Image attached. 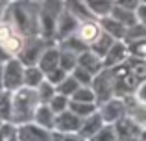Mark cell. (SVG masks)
Instances as JSON below:
<instances>
[{
	"label": "cell",
	"instance_id": "1",
	"mask_svg": "<svg viewBox=\"0 0 146 141\" xmlns=\"http://www.w3.org/2000/svg\"><path fill=\"white\" fill-rule=\"evenodd\" d=\"M39 15H41V2L13 0L7 6L2 22L11 24L24 39H32V37L41 35Z\"/></svg>",
	"mask_w": 146,
	"mask_h": 141
},
{
	"label": "cell",
	"instance_id": "2",
	"mask_svg": "<svg viewBox=\"0 0 146 141\" xmlns=\"http://www.w3.org/2000/svg\"><path fill=\"white\" fill-rule=\"evenodd\" d=\"M41 106V98L37 89L22 86L21 89L13 91L11 97V123L21 126L26 123H33L37 108Z\"/></svg>",
	"mask_w": 146,
	"mask_h": 141
},
{
	"label": "cell",
	"instance_id": "3",
	"mask_svg": "<svg viewBox=\"0 0 146 141\" xmlns=\"http://www.w3.org/2000/svg\"><path fill=\"white\" fill-rule=\"evenodd\" d=\"M61 11H63V0H44V2H41V15H39L41 37L54 41Z\"/></svg>",
	"mask_w": 146,
	"mask_h": 141
},
{
	"label": "cell",
	"instance_id": "4",
	"mask_svg": "<svg viewBox=\"0 0 146 141\" xmlns=\"http://www.w3.org/2000/svg\"><path fill=\"white\" fill-rule=\"evenodd\" d=\"M91 87H93L94 95H96V104L98 106H102L104 102L113 98L115 91H117V76H115L113 69H106L104 67L98 74H94Z\"/></svg>",
	"mask_w": 146,
	"mask_h": 141
},
{
	"label": "cell",
	"instance_id": "5",
	"mask_svg": "<svg viewBox=\"0 0 146 141\" xmlns=\"http://www.w3.org/2000/svg\"><path fill=\"white\" fill-rule=\"evenodd\" d=\"M48 47H52V39H44V37H41V35L32 37V39H28V43H24V47H22L21 54H19L17 58L24 63V67L39 65L41 56L44 54V50H46Z\"/></svg>",
	"mask_w": 146,
	"mask_h": 141
},
{
	"label": "cell",
	"instance_id": "6",
	"mask_svg": "<svg viewBox=\"0 0 146 141\" xmlns=\"http://www.w3.org/2000/svg\"><path fill=\"white\" fill-rule=\"evenodd\" d=\"M0 47H2L4 52H7L11 58H17V56L21 54L22 47H24V37H22L11 24L0 22Z\"/></svg>",
	"mask_w": 146,
	"mask_h": 141
},
{
	"label": "cell",
	"instance_id": "7",
	"mask_svg": "<svg viewBox=\"0 0 146 141\" xmlns=\"http://www.w3.org/2000/svg\"><path fill=\"white\" fill-rule=\"evenodd\" d=\"M24 63L19 58H11L4 63V89L17 91L24 86Z\"/></svg>",
	"mask_w": 146,
	"mask_h": 141
},
{
	"label": "cell",
	"instance_id": "8",
	"mask_svg": "<svg viewBox=\"0 0 146 141\" xmlns=\"http://www.w3.org/2000/svg\"><path fill=\"white\" fill-rule=\"evenodd\" d=\"M98 112L102 115L106 124H115L120 119H124L128 115V108H126V100L120 97H113L107 102H104L102 106H98Z\"/></svg>",
	"mask_w": 146,
	"mask_h": 141
},
{
	"label": "cell",
	"instance_id": "9",
	"mask_svg": "<svg viewBox=\"0 0 146 141\" xmlns=\"http://www.w3.org/2000/svg\"><path fill=\"white\" fill-rule=\"evenodd\" d=\"M82 124H83L82 117L76 115L70 110H67V112L56 115V126H54V130L57 134H74V132H80Z\"/></svg>",
	"mask_w": 146,
	"mask_h": 141
},
{
	"label": "cell",
	"instance_id": "10",
	"mask_svg": "<svg viewBox=\"0 0 146 141\" xmlns=\"http://www.w3.org/2000/svg\"><path fill=\"white\" fill-rule=\"evenodd\" d=\"M129 58V50H128V43L126 41H115L113 47L109 48V52L104 58V67L106 69H115V67L126 63V59Z\"/></svg>",
	"mask_w": 146,
	"mask_h": 141
},
{
	"label": "cell",
	"instance_id": "11",
	"mask_svg": "<svg viewBox=\"0 0 146 141\" xmlns=\"http://www.w3.org/2000/svg\"><path fill=\"white\" fill-rule=\"evenodd\" d=\"M50 130L37 126L35 123H26L17 126V138L19 141H50Z\"/></svg>",
	"mask_w": 146,
	"mask_h": 141
},
{
	"label": "cell",
	"instance_id": "12",
	"mask_svg": "<svg viewBox=\"0 0 146 141\" xmlns=\"http://www.w3.org/2000/svg\"><path fill=\"white\" fill-rule=\"evenodd\" d=\"M78 26H80V21L76 17H72V15L63 7V11H61V15H59V21H57L56 37L59 41L67 39V37H70V35H74V33H76Z\"/></svg>",
	"mask_w": 146,
	"mask_h": 141
},
{
	"label": "cell",
	"instance_id": "13",
	"mask_svg": "<svg viewBox=\"0 0 146 141\" xmlns=\"http://www.w3.org/2000/svg\"><path fill=\"white\" fill-rule=\"evenodd\" d=\"M100 33H102V28H100V24L94 22V21L80 22L78 30H76V37H78L80 41H83L89 48H91V45L100 37Z\"/></svg>",
	"mask_w": 146,
	"mask_h": 141
},
{
	"label": "cell",
	"instance_id": "14",
	"mask_svg": "<svg viewBox=\"0 0 146 141\" xmlns=\"http://www.w3.org/2000/svg\"><path fill=\"white\" fill-rule=\"evenodd\" d=\"M104 126H106V123H104L100 112L96 110L93 115H89V117L83 119V124H82V128H80L78 134H80V138H82V139H91L93 136H96Z\"/></svg>",
	"mask_w": 146,
	"mask_h": 141
},
{
	"label": "cell",
	"instance_id": "15",
	"mask_svg": "<svg viewBox=\"0 0 146 141\" xmlns=\"http://www.w3.org/2000/svg\"><path fill=\"white\" fill-rule=\"evenodd\" d=\"M100 28H102V32H106L107 35L113 37L115 41H124L126 33H128V28H126L122 22H118L117 19H113L111 15L100 19Z\"/></svg>",
	"mask_w": 146,
	"mask_h": 141
},
{
	"label": "cell",
	"instance_id": "16",
	"mask_svg": "<svg viewBox=\"0 0 146 141\" xmlns=\"http://www.w3.org/2000/svg\"><path fill=\"white\" fill-rule=\"evenodd\" d=\"M63 7L72 15L76 17L80 22H85V21H93L94 15L91 13V9L87 7V4L83 0H63Z\"/></svg>",
	"mask_w": 146,
	"mask_h": 141
},
{
	"label": "cell",
	"instance_id": "17",
	"mask_svg": "<svg viewBox=\"0 0 146 141\" xmlns=\"http://www.w3.org/2000/svg\"><path fill=\"white\" fill-rule=\"evenodd\" d=\"M78 65L83 67V69H87L91 74H98V72L104 69V59L89 48V50L82 52V54L78 56Z\"/></svg>",
	"mask_w": 146,
	"mask_h": 141
},
{
	"label": "cell",
	"instance_id": "18",
	"mask_svg": "<svg viewBox=\"0 0 146 141\" xmlns=\"http://www.w3.org/2000/svg\"><path fill=\"white\" fill-rule=\"evenodd\" d=\"M33 123H35L37 126L44 128V130L52 132L54 126H56V113L52 112V108H50L48 104H41L39 108H37V112H35Z\"/></svg>",
	"mask_w": 146,
	"mask_h": 141
},
{
	"label": "cell",
	"instance_id": "19",
	"mask_svg": "<svg viewBox=\"0 0 146 141\" xmlns=\"http://www.w3.org/2000/svg\"><path fill=\"white\" fill-rule=\"evenodd\" d=\"M59 47H48L46 50H44V54L41 56L39 59V69L44 72V74H48V72H52L54 69H57L59 67Z\"/></svg>",
	"mask_w": 146,
	"mask_h": 141
},
{
	"label": "cell",
	"instance_id": "20",
	"mask_svg": "<svg viewBox=\"0 0 146 141\" xmlns=\"http://www.w3.org/2000/svg\"><path fill=\"white\" fill-rule=\"evenodd\" d=\"M111 17L117 19L118 22H122V24L126 26V28H133V26L139 24V19H137V11H131V9H124V7L120 6H113V9H111Z\"/></svg>",
	"mask_w": 146,
	"mask_h": 141
},
{
	"label": "cell",
	"instance_id": "21",
	"mask_svg": "<svg viewBox=\"0 0 146 141\" xmlns=\"http://www.w3.org/2000/svg\"><path fill=\"white\" fill-rule=\"evenodd\" d=\"M87 4V7L91 9V13L96 19H104L111 13L115 6V0H83Z\"/></svg>",
	"mask_w": 146,
	"mask_h": 141
},
{
	"label": "cell",
	"instance_id": "22",
	"mask_svg": "<svg viewBox=\"0 0 146 141\" xmlns=\"http://www.w3.org/2000/svg\"><path fill=\"white\" fill-rule=\"evenodd\" d=\"M44 80H46V74L39 69V65L26 67V71H24V86L26 87H33V89H37Z\"/></svg>",
	"mask_w": 146,
	"mask_h": 141
},
{
	"label": "cell",
	"instance_id": "23",
	"mask_svg": "<svg viewBox=\"0 0 146 141\" xmlns=\"http://www.w3.org/2000/svg\"><path fill=\"white\" fill-rule=\"evenodd\" d=\"M113 43H115V39H113V37H111V35H107L106 32H102L98 39L94 41L93 45H91V50H93L94 54H98L100 58L104 59V58H106V54L109 52V48L113 47Z\"/></svg>",
	"mask_w": 146,
	"mask_h": 141
},
{
	"label": "cell",
	"instance_id": "24",
	"mask_svg": "<svg viewBox=\"0 0 146 141\" xmlns=\"http://www.w3.org/2000/svg\"><path fill=\"white\" fill-rule=\"evenodd\" d=\"M11 97H13V91H0V121L2 123H11Z\"/></svg>",
	"mask_w": 146,
	"mask_h": 141
},
{
	"label": "cell",
	"instance_id": "25",
	"mask_svg": "<svg viewBox=\"0 0 146 141\" xmlns=\"http://www.w3.org/2000/svg\"><path fill=\"white\" fill-rule=\"evenodd\" d=\"M59 50H61V54H59V67L70 74V72L78 67V54H74V52H70V50H63V48H59Z\"/></svg>",
	"mask_w": 146,
	"mask_h": 141
},
{
	"label": "cell",
	"instance_id": "26",
	"mask_svg": "<svg viewBox=\"0 0 146 141\" xmlns=\"http://www.w3.org/2000/svg\"><path fill=\"white\" fill-rule=\"evenodd\" d=\"M68 110L70 112H74L76 115H80L82 119H85V117L93 115L94 112L98 110L96 104H87V102H76V100H70L68 102Z\"/></svg>",
	"mask_w": 146,
	"mask_h": 141
},
{
	"label": "cell",
	"instance_id": "27",
	"mask_svg": "<svg viewBox=\"0 0 146 141\" xmlns=\"http://www.w3.org/2000/svg\"><path fill=\"white\" fill-rule=\"evenodd\" d=\"M70 100L87 102V104H96V95H94V91H93V87H91V86H82L80 89H76V93L70 97Z\"/></svg>",
	"mask_w": 146,
	"mask_h": 141
},
{
	"label": "cell",
	"instance_id": "28",
	"mask_svg": "<svg viewBox=\"0 0 146 141\" xmlns=\"http://www.w3.org/2000/svg\"><path fill=\"white\" fill-rule=\"evenodd\" d=\"M80 87H82V86H80V82H78V80H76L72 74H68L67 78H65L63 82H61L59 86L56 87V89H57V93H59V95H65V97H68V98H70L72 95L76 93V89H80Z\"/></svg>",
	"mask_w": 146,
	"mask_h": 141
},
{
	"label": "cell",
	"instance_id": "29",
	"mask_svg": "<svg viewBox=\"0 0 146 141\" xmlns=\"http://www.w3.org/2000/svg\"><path fill=\"white\" fill-rule=\"evenodd\" d=\"M37 93H39L41 104H48V102L57 95V89H56V86H54V84H50L48 80H44V82L37 87Z\"/></svg>",
	"mask_w": 146,
	"mask_h": 141
},
{
	"label": "cell",
	"instance_id": "30",
	"mask_svg": "<svg viewBox=\"0 0 146 141\" xmlns=\"http://www.w3.org/2000/svg\"><path fill=\"white\" fill-rule=\"evenodd\" d=\"M68 102H70V98H68V97L57 93L56 97L48 102V106L52 108V112L56 113V115H59V113H63V112H67V110H68Z\"/></svg>",
	"mask_w": 146,
	"mask_h": 141
},
{
	"label": "cell",
	"instance_id": "31",
	"mask_svg": "<svg viewBox=\"0 0 146 141\" xmlns=\"http://www.w3.org/2000/svg\"><path fill=\"white\" fill-rule=\"evenodd\" d=\"M89 141H118V136H117V132H115L113 124H106V126H104L96 136H93Z\"/></svg>",
	"mask_w": 146,
	"mask_h": 141
},
{
	"label": "cell",
	"instance_id": "32",
	"mask_svg": "<svg viewBox=\"0 0 146 141\" xmlns=\"http://www.w3.org/2000/svg\"><path fill=\"white\" fill-rule=\"evenodd\" d=\"M0 141H19L17 126L13 123H2V126H0Z\"/></svg>",
	"mask_w": 146,
	"mask_h": 141
},
{
	"label": "cell",
	"instance_id": "33",
	"mask_svg": "<svg viewBox=\"0 0 146 141\" xmlns=\"http://www.w3.org/2000/svg\"><path fill=\"white\" fill-rule=\"evenodd\" d=\"M70 74L80 82V86H91V84H93V78H94V74H91L87 69H83V67H80V65L76 67Z\"/></svg>",
	"mask_w": 146,
	"mask_h": 141
},
{
	"label": "cell",
	"instance_id": "34",
	"mask_svg": "<svg viewBox=\"0 0 146 141\" xmlns=\"http://www.w3.org/2000/svg\"><path fill=\"white\" fill-rule=\"evenodd\" d=\"M67 76H68V72H67V71H63L61 67H57V69H54L52 72H48V74H46V80H48L50 84H54V86L57 87L65 78H67Z\"/></svg>",
	"mask_w": 146,
	"mask_h": 141
},
{
	"label": "cell",
	"instance_id": "35",
	"mask_svg": "<svg viewBox=\"0 0 146 141\" xmlns=\"http://www.w3.org/2000/svg\"><path fill=\"white\" fill-rule=\"evenodd\" d=\"M115 6H120L124 9L137 11V7L141 6V0H115Z\"/></svg>",
	"mask_w": 146,
	"mask_h": 141
},
{
	"label": "cell",
	"instance_id": "36",
	"mask_svg": "<svg viewBox=\"0 0 146 141\" xmlns=\"http://www.w3.org/2000/svg\"><path fill=\"white\" fill-rule=\"evenodd\" d=\"M135 98L139 102H143V104H146V82H143L139 87H137L135 91Z\"/></svg>",
	"mask_w": 146,
	"mask_h": 141
},
{
	"label": "cell",
	"instance_id": "37",
	"mask_svg": "<svg viewBox=\"0 0 146 141\" xmlns=\"http://www.w3.org/2000/svg\"><path fill=\"white\" fill-rule=\"evenodd\" d=\"M137 19H139V24L146 26V4H141L137 7Z\"/></svg>",
	"mask_w": 146,
	"mask_h": 141
},
{
	"label": "cell",
	"instance_id": "38",
	"mask_svg": "<svg viewBox=\"0 0 146 141\" xmlns=\"http://www.w3.org/2000/svg\"><path fill=\"white\" fill-rule=\"evenodd\" d=\"M7 6H9V0H0V22L4 21V15H6Z\"/></svg>",
	"mask_w": 146,
	"mask_h": 141
},
{
	"label": "cell",
	"instance_id": "39",
	"mask_svg": "<svg viewBox=\"0 0 146 141\" xmlns=\"http://www.w3.org/2000/svg\"><path fill=\"white\" fill-rule=\"evenodd\" d=\"M7 59H11V56L7 54V52H4V50H2V47H0V63H6Z\"/></svg>",
	"mask_w": 146,
	"mask_h": 141
},
{
	"label": "cell",
	"instance_id": "40",
	"mask_svg": "<svg viewBox=\"0 0 146 141\" xmlns=\"http://www.w3.org/2000/svg\"><path fill=\"white\" fill-rule=\"evenodd\" d=\"M4 89V63H0V91Z\"/></svg>",
	"mask_w": 146,
	"mask_h": 141
},
{
	"label": "cell",
	"instance_id": "41",
	"mask_svg": "<svg viewBox=\"0 0 146 141\" xmlns=\"http://www.w3.org/2000/svg\"><path fill=\"white\" fill-rule=\"evenodd\" d=\"M33 2H44V0H33Z\"/></svg>",
	"mask_w": 146,
	"mask_h": 141
},
{
	"label": "cell",
	"instance_id": "42",
	"mask_svg": "<svg viewBox=\"0 0 146 141\" xmlns=\"http://www.w3.org/2000/svg\"><path fill=\"white\" fill-rule=\"evenodd\" d=\"M141 4H146V0H141Z\"/></svg>",
	"mask_w": 146,
	"mask_h": 141
},
{
	"label": "cell",
	"instance_id": "43",
	"mask_svg": "<svg viewBox=\"0 0 146 141\" xmlns=\"http://www.w3.org/2000/svg\"><path fill=\"white\" fill-rule=\"evenodd\" d=\"M0 126H2V121H0Z\"/></svg>",
	"mask_w": 146,
	"mask_h": 141
}]
</instances>
